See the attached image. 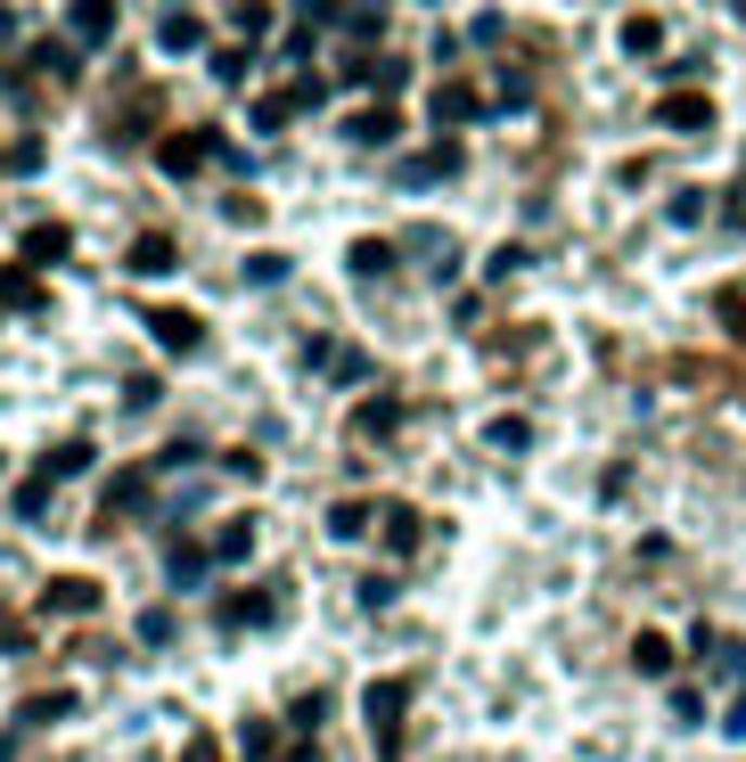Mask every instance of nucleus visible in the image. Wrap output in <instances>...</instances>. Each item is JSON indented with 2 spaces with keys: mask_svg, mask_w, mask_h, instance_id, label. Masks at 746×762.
<instances>
[{
  "mask_svg": "<svg viewBox=\"0 0 746 762\" xmlns=\"http://www.w3.org/2000/svg\"><path fill=\"white\" fill-rule=\"evenodd\" d=\"M361 722H370V738L394 754V738H402V722H411V681H402V672L370 681V688H361Z\"/></svg>",
  "mask_w": 746,
  "mask_h": 762,
  "instance_id": "obj_1",
  "label": "nucleus"
},
{
  "mask_svg": "<svg viewBox=\"0 0 746 762\" xmlns=\"http://www.w3.org/2000/svg\"><path fill=\"white\" fill-rule=\"evenodd\" d=\"M460 140H435V148H419V156H402L394 165V189H443V181H460Z\"/></svg>",
  "mask_w": 746,
  "mask_h": 762,
  "instance_id": "obj_2",
  "label": "nucleus"
},
{
  "mask_svg": "<svg viewBox=\"0 0 746 762\" xmlns=\"http://www.w3.org/2000/svg\"><path fill=\"white\" fill-rule=\"evenodd\" d=\"M304 370L329 377V386H370V353H361V345H329V336L304 345Z\"/></svg>",
  "mask_w": 746,
  "mask_h": 762,
  "instance_id": "obj_3",
  "label": "nucleus"
},
{
  "mask_svg": "<svg viewBox=\"0 0 746 762\" xmlns=\"http://www.w3.org/2000/svg\"><path fill=\"white\" fill-rule=\"evenodd\" d=\"M140 320H149V336L165 353H197V345H206V320L181 312V303H140Z\"/></svg>",
  "mask_w": 746,
  "mask_h": 762,
  "instance_id": "obj_4",
  "label": "nucleus"
},
{
  "mask_svg": "<svg viewBox=\"0 0 746 762\" xmlns=\"http://www.w3.org/2000/svg\"><path fill=\"white\" fill-rule=\"evenodd\" d=\"M214 623L222 632H262V623H280V591H222L214 598Z\"/></svg>",
  "mask_w": 746,
  "mask_h": 762,
  "instance_id": "obj_5",
  "label": "nucleus"
},
{
  "mask_svg": "<svg viewBox=\"0 0 746 762\" xmlns=\"http://www.w3.org/2000/svg\"><path fill=\"white\" fill-rule=\"evenodd\" d=\"M206 156H222V131H165V140H156V165H165L172 181H189Z\"/></svg>",
  "mask_w": 746,
  "mask_h": 762,
  "instance_id": "obj_6",
  "label": "nucleus"
},
{
  "mask_svg": "<svg viewBox=\"0 0 746 762\" xmlns=\"http://www.w3.org/2000/svg\"><path fill=\"white\" fill-rule=\"evenodd\" d=\"M206 582H214V550L206 541H172L165 550V591L189 598V591H206Z\"/></svg>",
  "mask_w": 746,
  "mask_h": 762,
  "instance_id": "obj_7",
  "label": "nucleus"
},
{
  "mask_svg": "<svg viewBox=\"0 0 746 762\" xmlns=\"http://www.w3.org/2000/svg\"><path fill=\"white\" fill-rule=\"evenodd\" d=\"M394 246H402V255H411V262H427L435 280H443V287H451V271H460V246H451V230H435V222H419V230H402V238H394Z\"/></svg>",
  "mask_w": 746,
  "mask_h": 762,
  "instance_id": "obj_8",
  "label": "nucleus"
},
{
  "mask_svg": "<svg viewBox=\"0 0 746 762\" xmlns=\"http://www.w3.org/2000/svg\"><path fill=\"white\" fill-rule=\"evenodd\" d=\"M656 124L681 131V140H697V131H713V99L706 91H665L656 99Z\"/></svg>",
  "mask_w": 746,
  "mask_h": 762,
  "instance_id": "obj_9",
  "label": "nucleus"
},
{
  "mask_svg": "<svg viewBox=\"0 0 746 762\" xmlns=\"http://www.w3.org/2000/svg\"><path fill=\"white\" fill-rule=\"evenodd\" d=\"M690 656H706V672H722V681L746 688V648H738V640H722L713 623H697V632H690Z\"/></svg>",
  "mask_w": 746,
  "mask_h": 762,
  "instance_id": "obj_10",
  "label": "nucleus"
},
{
  "mask_svg": "<svg viewBox=\"0 0 746 762\" xmlns=\"http://www.w3.org/2000/svg\"><path fill=\"white\" fill-rule=\"evenodd\" d=\"M172 262H181V246H172L165 230H149V238H131V246H124V271H131V280H165Z\"/></svg>",
  "mask_w": 746,
  "mask_h": 762,
  "instance_id": "obj_11",
  "label": "nucleus"
},
{
  "mask_svg": "<svg viewBox=\"0 0 746 762\" xmlns=\"http://www.w3.org/2000/svg\"><path fill=\"white\" fill-rule=\"evenodd\" d=\"M377 533H386V550H394V558H411L419 541H427V517H419L411 501H386V508H377Z\"/></svg>",
  "mask_w": 746,
  "mask_h": 762,
  "instance_id": "obj_12",
  "label": "nucleus"
},
{
  "mask_svg": "<svg viewBox=\"0 0 746 762\" xmlns=\"http://www.w3.org/2000/svg\"><path fill=\"white\" fill-rule=\"evenodd\" d=\"M427 115H435V124H443V140H451V131H460V124H476V115H492V107H485V99H476V91H467V82H443V91L427 99Z\"/></svg>",
  "mask_w": 746,
  "mask_h": 762,
  "instance_id": "obj_13",
  "label": "nucleus"
},
{
  "mask_svg": "<svg viewBox=\"0 0 746 762\" xmlns=\"http://www.w3.org/2000/svg\"><path fill=\"white\" fill-rule=\"evenodd\" d=\"M156 50H172V57L206 50V17H197V9H165V17H156Z\"/></svg>",
  "mask_w": 746,
  "mask_h": 762,
  "instance_id": "obj_14",
  "label": "nucleus"
},
{
  "mask_svg": "<svg viewBox=\"0 0 746 762\" xmlns=\"http://www.w3.org/2000/svg\"><path fill=\"white\" fill-rule=\"evenodd\" d=\"M345 140H353V148H394V140H402V115L394 107H361L353 124H345Z\"/></svg>",
  "mask_w": 746,
  "mask_h": 762,
  "instance_id": "obj_15",
  "label": "nucleus"
},
{
  "mask_svg": "<svg viewBox=\"0 0 746 762\" xmlns=\"http://www.w3.org/2000/svg\"><path fill=\"white\" fill-rule=\"evenodd\" d=\"M66 255H75V230H66V222H34V230H25V271L66 262Z\"/></svg>",
  "mask_w": 746,
  "mask_h": 762,
  "instance_id": "obj_16",
  "label": "nucleus"
},
{
  "mask_svg": "<svg viewBox=\"0 0 746 762\" xmlns=\"http://www.w3.org/2000/svg\"><path fill=\"white\" fill-rule=\"evenodd\" d=\"M206 550H214V566H246L255 558V517H222Z\"/></svg>",
  "mask_w": 746,
  "mask_h": 762,
  "instance_id": "obj_17",
  "label": "nucleus"
},
{
  "mask_svg": "<svg viewBox=\"0 0 746 762\" xmlns=\"http://www.w3.org/2000/svg\"><path fill=\"white\" fill-rule=\"evenodd\" d=\"M66 34H75L82 50H99V41L115 34V9H107V0H75V9H66Z\"/></svg>",
  "mask_w": 746,
  "mask_h": 762,
  "instance_id": "obj_18",
  "label": "nucleus"
},
{
  "mask_svg": "<svg viewBox=\"0 0 746 762\" xmlns=\"http://www.w3.org/2000/svg\"><path fill=\"white\" fill-rule=\"evenodd\" d=\"M394 427H402V402H394V393H370V402L353 410V435H361V443H386Z\"/></svg>",
  "mask_w": 746,
  "mask_h": 762,
  "instance_id": "obj_19",
  "label": "nucleus"
},
{
  "mask_svg": "<svg viewBox=\"0 0 746 762\" xmlns=\"http://www.w3.org/2000/svg\"><path fill=\"white\" fill-rule=\"evenodd\" d=\"M394 262H402V246H394V238H353L345 271H353V280H377V271H394Z\"/></svg>",
  "mask_w": 746,
  "mask_h": 762,
  "instance_id": "obj_20",
  "label": "nucleus"
},
{
  "mask_svg": "<svg viewBox=\"0 0 746 762\" xmlns=\"http://www.w3.org/2000/svg\"><path fill=\"white\" fill-rule=\"evenodd\" d=\"M41 607H50V615H91V607H99V582L66 574V582H50V591H41Z\"/></svg>",
  "mask_w": 746,
  "mask_h": 762,
  "instance_id": "obj_21",
  "label": "nucleus"
},
{
  "mask_svg": "<svg viewBox=\"0 0 746 762\" xmlns=\"http://www.w3.org/2000/svg\"><path fill=\"white\" fill-rule=\"evenodd\" d=\"M91 460H99V451L91 443H82V435H75V443H50V451H41V476H91Z\"/></svg>",
  "mask_w": 746,
  "mask_h": 762,
  "instance_id": "obj_22",
  "label": "nucleus"
},
{
  "mask_svg": "<svg viewBox=\"0 0 746 762\" xmlns=\"http://www.w3.org/2000/svg\"><path fill=\"white\" fill-rule=\"evenodd\" d=\"M632 664H640V672H648V681H665V672H672V664H681V648H672V640H665V632H640V640H632Z\"/></svg>",
  "mask_w": 746,
  "mask_h": 762,
  "instance_id": "obj_23",
  "label": "nucleus"
},
{
  "mask_svg": "<svg viewBox=\"0 0 746 762\" xmlns=\"http://www.w3.org/2000/svg\"><path fill=\"white\" fill-rule=\"evenodd\" d=\"M0 303H9V312H41V280L25 271V262H9V271H0Z\"/></svg>",
  "mask_w": 746,
  "mask_h": 762,
  "instance_id": "obj_24",
  "label": "nucleus"
},
{
  "mask_svg": "<svg viewBox=\"0 0 746 762\" xmlns=\"http://www.w3.org/2000/svg\"><path fill=\"white\" fill-rule=\"evenodd\" d=\"M287 729H296V738L312 746V729H329V688H304L296 706H287Z\"/></svg>",
  "mask_w": 746,
  "mask_h": 762,
  "instance_id": "obj_25",
  "label": "nucleus"
},
{
  "mask_svg": "<svg viewBox=\"0 0 746 762\" xmlns=\"http://www.w3.org/2000/svg\"><path fill=\"white\" fill-rule=\"evenodd\" d=\"M370 525H377L370 501H336V508H329V541H361Z\"/></svg>",
  "mask_w": 746,
  "mask_h": 762,
  "instance_id": "obj_26",
  "label": "nucleus"
},
{
  "mask_svg": "<svg viewBox=\"0 0 746 762\" xmlns=\"http://www.w3.org/2000/svg\"><path fill=\"white\" fill-rule=\"evenodd\" d=\"M107 508H115V517H140V508H149V476H140V467H124V476L107 483Z\"/></svg>",
  "mask_w": 746,
  "mask_h": 762,
  "instance_id": "obj_27",
  "label": "nucleus"
},
{
  "mask_svg": "<svg viewBox=\"0 0 746 762\" xmlns=\"http://www.w3.org/2000/svg\"><path fill=\"white\" fill-rule=\"evenodd\" d=\"M706 214H713V197H706V189H672V197H665V222H681V230H697Z\"/></svg>",
  "mask_w": 746,
  "mask_h": 762,
  "instance_id": "obj_28",
  "label": "nucleus"
},
{
  "mask_svg": "<svg viewBox=\"0 0 746 762\" xmlns=\"http://www.w3.org/2000/svg\"><path fill=\"white\" fill-rule=\"evenodd\" d=\"M287 115H296V99H287V91H271V99H255V107H246V124H255L262 140H271V131H287Z\"/></svg>",
  "mask_w": 746,
  "mask_h": 762,
  "instance_id": "obj_29",
  "label": "nucleus"
},
{
  "mask_svg": "<svg viewBox=\"0 0 746 762\" xmlns=\"http://www.w3.org/2000/svg\"><path fill=\"white\" fill-rule=\"evenodd\" d=\"M9 508H17L25 525H41V517H50V476H41V467H34V476L17 483V501H9Z\"/></svg>",
  "mask_w": 746,
  "mask_h": 762,
  "instance_id": "obj_30",
  "label": "nucleus"
},
{
  "mask_svg": "<svg viewBox=\"0 0 746 762\" xmlns=\"http://www.w3.org/2000/svg\"><path fill=\"white\" fill-rule=\"evenodd\" d=\"M239 754H246V762H287V754H280V729H271V722H246V729H239Z\"/></svg>",
  "mask_w": 746,
  "mask_h": 762,
  "instance_id": "obj_31",
  "label": "nucleus"
},
{
  "mask_svg": "<svg viewBox=\"0 0 746 762\" xmlns=\"http://www.w3.org/2000/svg\"><path fill=\"white\" fill-rule=\"evenodd\" d=\"M623 50L656 57V50H665V17H623Z\"/></svg>",
  "mask_w": 746,
  "mask_h": 762,
  "instance_id": "obj_32",
  "label": "nucleus"
},
{
  "mask_svg": "<svg viewBox=\"0 0 746 762\" xmlns=\"http://www.w3.org/2000/svg\"><path fill=\"white\" fill-rule=\"evenodd\" d=\"M34 66H41V75H57V82H75V75H82V57L66 50V41H34Z\"/></svg>",
  "mask_w": 746,
  "mask_h": 762,
  "instance_id": "obj_33",
  "label": "nucleus"
},
{
  "mask_svg": "<svg viewBox=\"0 0 746 762\" xmlns=\"http://www.w3.org/2000/svg\"><path fill=\"white\" fill-rule=\"evenodd\" d=\"M485 443H492V451H525V443H533V427H525L517 410H501V418L485 427Z\"/></svg>",
  "mask_w": 746,
  "mask_h": 762,
  "instance_id": "obj_34",
  "label": "nucleus"
},
{
  "mask_svg": "<svg viewBox=\"0 0 746 762\" xmlns=\"http://www.w3.org/2000/svg\"><path fill=\"white\" fill-rule=\"evenodd\" d=\"M66 713H75V697H66V688H41V697H25L17 722H66Z\"/></svg>",
  "mask_w": 746,
  "mask_h": 762,
  "instance_id": "obj_35",
  "label": "nucleus"
},
{
  "mask_svg": "<svg viewBox=\"0 0 746 762\" xmlns=\"http://www.w3.org/2000/svg\"><path fill=\"white\" fill-rule=\"evenodd\" d=\"M336 34H353V41H377V34H386V9H336Z\"/></svg>",
  "mask_w": 746,
  "mask_h": 762,
  "instance_id": "obj_36",
  "label": "nucleus"
},
{
  "mask_svg": "<svg viewBox=\"0 0 746 762\" xmlns=\"http://www.w3.org/2000/svg\"><path fill=\"white\" fill-rule=\"evenodd\" d=\"M131 632H140V648H172V615H165V607H149L140 623H131Z\"/></svg>",
  "mask_w": 746,
  "mask_h": 762,
  "instance_id": "obj_37",
  "label": "nucleus"
},
{
  "mask_svg": "<svg viewBox=\"0 0 746 762\" xmlns=\"http://www.w3.org/2000/svg\"><path fill=\"white\" fill-rule=\"evenodd\" d=\"M287 280V255H246V287H280Z\"/></svg>",
  "mask_w": 746,
  "mask_h": 762,
  "instance_id": "obj_38",
  "label": "nucleus"
},
{
  "mask_svg": "<svg viewBox=\"0 0 746 762\" xmlns=\"http://www.w3.org/2000/svg\"><path fill=\"white\" fill-rule=\"evenodd\" d=\"M206 66H214V82H246V66H255V57H246V50H214Z\"/></svg>",
  "mask_w": 746,
  "mask_h": 762,
  "instance_id": "obj_39",
  "label": "nucleus"
},
{
  "mask_svg": "<svg viewBox=\"0 0 746 762\" xmlns=\"http://www.w3.org/2000/svg\"><path fill=\"white\" fill-rule=\"evenodd\" d=\"M394 591H402V582H394V574H361V607H394Z\"/></svg>",
  "mask_w": 746,
  "mask_h": 762,
  "instance_id": "obj_40",
  "label": "nucleus"
},
{
  "mask_svg": "<svg viewBox=\"0 0 746 762\" xmlns=\"http://www.w3.org/2000/svg\"><path fill=\"white\" fill-rule=\"evenodd\" d=\"M402 82H411V66H402V57H377V82H370V91H377V99H394Z\"/></svg>",
  "mask_w": 746,
  "mask_h": 762,
  "instance_id": "obj_41",
  "label": "nucleus"
},
{
  "mask_svg": "<svg viewBox=\"0 0 746 762\" xmlns=\"http://www.w3.org/2000/svg\"><path fill=\"white\" fill-rule=\"evenodd\" d=\"M9 172H17V181H34V172H41V140H17V148H9Z\"/></svg>",
  "mask_w": 746,
  "mask_h": 762,
  "instance_id": "obj_42",
  "label": "nucleus"
},
{
  "mask_svg": "<svg viewBox=\"0 0 746 762\" xmlns=\"http://www.w3.org/2000/svg\"><path fill=\"white\" fill-rule=\"evenodd\" d=\"M197 460H206V443H197V435H181V443H165V460H156V467H197Z\"/></svg>",
  "mask_w": 746,
  "mask_h": 762,
  "instance_id": "obj_43",
  "label": "nucleus"
},
{
  "mask_svg": "<svg viewBox=\"0 0 746 762\" xmlns=\"http://www.w3.org/2000/svg\"><path fill=\"white\" fill-rule=\"evenodd\" d=\"M25 648H34V632H25L17 615H0V656H25Z\"/></svg>",
  "mask_w": 746,
  "mask_h": 762,
  "instance_id": "obj_44",
  "label": "nucleus"
},
{
  "mask_svg": "<svg viewBox=\"0 0 746 762\" xmlns=\"http://www.w3.org/2000/svg\"><path fill=\"white\" fill-rule=\"evenodd\" d=\"M280 57H287V66H304V57H312V25H304V17H296V34L280 41Z\"/></svg>",
  "mask_w": 746,
  "mask_h": 762,
  "instance_id": "obj_45",
  "label": "nucleus"
},
{
  "mask_svg": "<svg viewBox=\"0 0 746 762\" xmlns=\"http://www.w3.org/2000/svg\"><path fill=\"white\" fill-rule=\"evenodd\" d=\"M525 99H533V82H525L517 66H501V107H525Z\"/></svg>",
  "mask_w": 746,
  "mask_h": 762,
  "instance_id": "obj_46",
  "label": "nucleus"
},
{
  "mask_svg": "<svg viewBox=\"0 0 746 762\" xmlns=\"http://www.w3.org/2000/svg\"><path fill=\"white\" fill-rule=\"evenodd\" d=\"M287 99H296V115H304V107H329V82H320V75H304Z\"/></svg>",
  "mask_w": 746,
  "mask_h": 762,
  "instance_id": "obj_47",
  "label": "nucleus"
},
{
  "mask_svg": "<svg viewBox=\"0 0 746 762\" xmlns=\"http://www.w3.org/2000/svg\"><path fill=\"white\" fill-rule=\"evenodd\" d=\"M485 271H492V280H517V271H525V246H501V255H492Z\"/></svg>",
  "mask_w": 746,
  "mask_h": 762,
  "instance_id": "obj_48",
  "label": "nucleus"
},
{
  "mask_svg": "<svg viewBox=\"0 0 746 762\" xmlns=\"http://www.w3.org/2000/svg\"><path fill=\"white\" fill-rule=\"evenodd\" d=\"M239 34H255V41L271 34V9H262V0H246V9H239Z\"/></svg>",
  "mask_w": 746,
  "mask_h": 762,
  "instance_id": "obj_49",
  "label": "nucleus"
},
{
  "mask_svg": "<svg viewBox=\"0 0 746 762\" xmlns=\"http://www.w3.org/2000/svg\"><path fill=\"white\" fill-rule=\"evenodd\" d=\"M722 729H730V738H746V688H738V697H730V713H722Z\"/></svg>",
  "mask_w": 746,
  "mask_h": 762,
  "instance_id": "obj_50",
  "label": "nucleus"
},
{
  "mask_svg": "<svg viewBox=\"0 0 746 762\" xmlns=\"http://www.w3.org/2000/svg\"><path fill=\"white\" fill-rule=\"evenodd\" d=\"M9 41H17V9H0V50H9Z\"/></svg>",
  "mask_w": 746,
  "mask_h": 762,
  "instance_id": "obj_51",
  "label": "nucleus"
},
{
  "mask_svg": "<svg viewBox=\"0 0 746 762\" xmlns=\"http://www.w3.org/2000/svg\"><path fill=\"white\" fill-rule=\"evenodd\" d=\"M0 762H17V729H9V738H0Z\"/></svg>",
  "mask_w": 746,
  "mask_h": 762,
  "instance_id": "obj_52",
  "label": "nucleus"
},
{
  "mask_svg": "<svg viewBox=\"0 0 746 762\" xmlns=\"http://www.w3.org/2000/svg\"><path fill=\"white\" fill-rule=\"evenodd\" d=\"M0 165H9V156H0Z\"/></svg>",
  "mask_w": 746,
  "mask_h": 762,
  "instance_id": "obj_53",
  "label": "nucleus"
}]
</instances>
